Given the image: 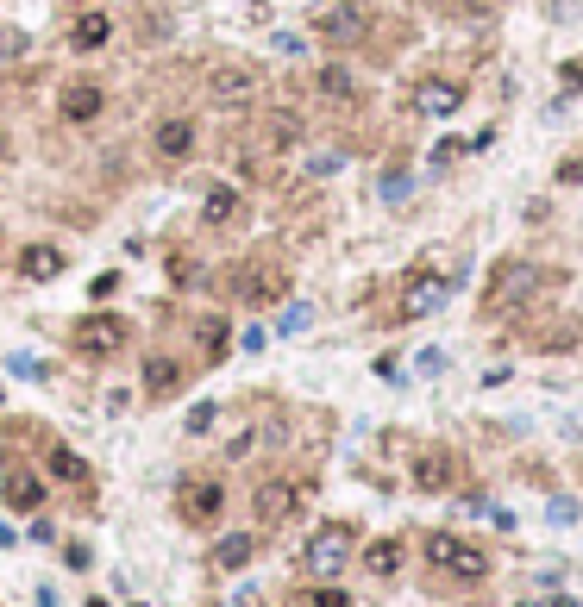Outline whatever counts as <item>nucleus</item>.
Returning <instances> with one entry per match:
<instances>
[{
    "instance_id": "nucleus-1",
    "label": "nucleus",
    "mask_w": 583,
    "mask_h": 607,
    "mask_svg": "<svg viewBox=\"0 0 583 607\" xmlns=\"http://www.w3.org/2000/svg\"><path fill=\"white\" fill-rule=\"evenodd\" d=\"M421 551H427V576L451 583V589H477V583H489V570H496V557H489L477 539H464V532H427Z\"/></svg>"
},
{
    "instance_id": "nucleus-2",
    "label": "nucleus",
    "mask_w": 583,
    "mask_h": 607,
    "mask_svg": "<svg viewBox=\"0 0 583 607\" xmlns=\"http://www.w3.org/2000/svg\"><path fill=\"white\" fill-rule=\"evenodd\" d=\"M546 282H552V276H546L540 263L502 257V263L489 269V288H483V320H508L515 307H533V294H540Z\"/></svg>"
},
{
    "instance_id": "nucleus-3",
    "label": "nucleus",
    "mask_w": 583,
    "mask_h": 607,
    "mask_svg": "<svg viewBox=\"0 0 583 607\" xmlns=\"http://www.w3.org/2000/svg\"><path fill=\"white\" fill-rule=\"evenodd\" d=\"M226 294H232L239 307H277V301L289 294V257H270V250L239 257V269L226 276Z\"/></svg>"
},
{
    "instance_id": "nucleus-4",
    "label": "nucleus",
    "mask_w": 583,
    "mask_h": 607,
    "mask_svg": "<svg viewBox=\"0 0 583 607\" xmlns=\"http://www.w3.org/2000/svg\"><path fill=\"white\" fill-rule=\"evenodd\" d=\"M351 557H358V526H351V520H326V526H314L307 545H301V570H307L314 583H332Z\"/></svg>"
},
{
    "instance_id": "nucleus-5",
    "label": "nucleus",
    "mask_w": 583,
    "mask_h": 607,
    "mask_svg": "<svg viewBox=\"0 0 583 607\" xmlns=\"http://www.w3.org/2000/svg\"><path fill=\"white\" fill-rule=\"evenodd\" d=\"M370 6H358V0H326V6H314V38L320 44H332V50H358V44H370Z\"/></svg>"
},
{
    "instance_id": "nucleus-6",
    "label": "nucleus",
    "mask_w": 583,
    "mask_h": 607,
    "mask_svg": "<svg viewBox=\"0 0 583 607\" xmlns=\"http://www.w3.org/2000/svg\"><path fill=\"white\" fill-rule=\"evenodd\" d=\"M207 101L214 107H258V95H264V69L258 63H239V57H220L214 69H207Z\"/></svg>"
},
{
    "instance_id": "nucleus-7",
    "label": "nucleus",
    "mask_w": 583,
    "mask_h": 607,
    "mask_svg": "<svg viewBox=\"0 0 583 607\" xmlns=\"http://www.w3.org/2000/svg\"><path fill=\"white\" fill-rule=\"evenodd\" d=\"M458 276H464V269H445V276H439L433 263L408 269V276H402V307H396V320H427V313H439V307L451 301Z\"/></svg>"
},
{
    "instance_id": "nucleus-8",
    "label": "nucleus",
    "mask_w": 583,
    "mask_h": 607,
    "mask_svg": "<svg viewBox=\"0 0 583 607\" xmlns=\"http://www.w3.org/2000/svg\"><path fill=\"white\" fill-rule=\"evenodd\" d=\"M301 501H307V483H301V476H264V483L251 488V520H258V532L289 526L295 513H301Z\"/></svg>"
},
{
    "instance_id": "nucleus-9",
    "label": "nucleus",
    "mask_w": 583,
    "mask_h": 607,
    "mask_svg": "<svg viewBox=\"0 0 583 607\" xmlns=\"http://www.w3.org/2000/svg\"><path fill=\"white\" fill-rule=\"evenodd\" d=\"M69 345H76L82 358H114V351L132 345V326H126L120 313H82V320L69 326Z\"/></svg>"
},
{
    "instance_id": "nucleus-10",
    "label": "nucleus",
    "mask_w": 583,
    "mask_h": 607,
    "mask_svg": "<svg viewBox=\"0 0 583 607\" xmlns=\"http://www.w3.org/2000/svg\"><path fill=\"white\" fill-rule=\"evenodd\" d=\"M176 513H182V526H214L220 513H226V488H220V476H182L176 483Z\"/></svg>"
},
{
    "instance_id": "nucleus-11",
    "label": "nucleus",
    "mask_w": 583,
    "mask_h": 607,
    "mask_svg": "<svg viewBox=\"0 0 583 607\" xmlns=\"http://www.w3.org/2000/svg\"><path fill=\"white\" fill-rule=\"evenodd\" d=\"M408 107L427 113V120H451V113L464 107V82H458V76H421V82L408 88Z\"/></svg>"
},
{
    "instance_id": "nucleus-12",
    "label": "nucleus",
    "mask_w": 583,
    "mask_h": 607,
    "mask_svg": "<svg viewBox=\"0 0 583 607\" xmlns=\"http://www.w3.org/2000/svg\"><path fill=\"white\" fill-rule=\"evenodd\" d=\"M101 113H107V88H101L95 76H76V82L57 88V120L88 125V120H101Z\"/></svg>"
},
{
    "instance_id": "nucleus-13",
    "label": "nucleus",
    "mask_w": 583,
    "mask_h": 607,
    "mask_svg": "<svg viewBox=\"0 0 583 607\" xmlns=\"http://www.w3.org/2000/svg\"><path fill=\"white\" fill-rule=\"evenodd\" d=\"M458 476H464V464H458L451 445H427V451L414 458V488H421V494H451Z\"/></svg>"
},
{
    "instance_id": "nucleus-14",
    "label": "nucleus",
    "mask_w": 583,
    "mask_h": 607,
    "mask_svg": "<svg viewBox=\"0 0 583 607\" xmlns=\"http://www.w3.org/2000/svg\"><path fill=\"white\" fill-rule=\"evenodd\" d=\"M301 131H307V120H301V113L270 107V113H258V150H295V144H301Z\"/></svg>"
},
{
    "instance_id": "nucleus-15",
    "label": "nucleus",
    "mask_w": 583,
    "mask_h": 607,
    "mask_svg": "<svg viewBox=\"0 0 583 607\" xmlns=\"http://www.w3.org/2000/svg\"><path fill=\"white\" fill-rule=\"evenodd\" d=\"M201 220H207V226H239V220H245V195H239L232 182H207V195H201Z\"/></svg>"
},
{
    "instance_id": "nucleus-16",
    "label": "nucleus",
    "mask_w": 583,
    "mask_h": 607,
    "mask_svg": "<svg viewBox=\"0 0 583 607\" xmlns=\"http://www.w3.org/2000/svg\"><path fill=\"white\" fill-rule=\"evenodd\" d=\"M150 150H157L163 163H182V157L195 150V120H157L150 125Z\"/></svg>"
},
{
    "instance_id": "nucleus-17",
    "label": "nucleus",
    "mask_w": 583,
    "mask_h": 607,
    "mask_svg": "<svg viewBox=\"0 0 583 607\" xmlns=\"http://www.w3.org/2000/svg\"><path fill=\"white\" fill-rule=\"evenodd\" d=\"M114 38V19H107V6H82L76 19H69V50H101Z\"/></svg>"
},
{
    "instance_id": "nucleus-18",
    "label": "nucleus",
    "mask_w": 583,
    "mask_h": 607,
    "mask_svg": "<svg viewBox=\"0 0 583 607\" xmlns=\"http://www.w3.org/2000/svg\"><path fill=\"white\" fill-rule=\"evenodd\" d=\"M63 269H69V257H63L57 244H25V250H19V276H25V282H57Z\"/></svg>"
},
{
    "instance_id": "nucleus-19",
    "label": "nucleus",
    "mask_w": 583,
    "mask_h": 607,
    "mask_svg": "<svg viewBox=\"0 0 583 607\" xmlns=\"http://www.w3.org/2000/svg\"><path fill=\"white\" fill-rule=\"evenodd\" d=\"M0 488H6V507H13V513H38V507H44V483H38L25 464H6V483Z\"/></svg>"
},
{
    "instance_id": "nucleus-20",
    "label": "nucleus",
    "mask_w": 583,
    "mask_h": 607,
    "mask_svg": "<svg viewBox=\"0 0 583 607\" xmlns=\"http://www.w3.org/2000/svg\"><path fill=\"white\" fill-rule=\"evenodd\" d=\"M314 95L332 101V107H358V76H351L345 63H326V69L314 76Z\"/></svg>"
},
{
    "instance_id": "nucleus-21",
    "label": "nucleus",
    "mask_w": 583,
    "mask_h": 607,
    "mask_svg": "<svg viewBox=\"0 0 583 607\" xmlns=\"http://www.w3.org/2000/svg\"><path fill=\"white\" fill-rule=\"evenodd\" d=\"M182 382H188V369L176 364V358H145V394H150V401L182 394Z\"/></svg>"
},
{
    "instance_id": "nucleus-22",
    "label": "nucleus",
    "mask_w": 583,
    "mask_h": 607,
    "mask_svg": "<svg viewBox=\"0 0 583 607\" xmlns=\"http://www.w3.org/2000/svg\"><path fill=\"white\" fill-rule=\"evenodd\" d=\"M402 557H408V545H402V539H370V545H364V570H370L377 583L402 576Z\"/></svg>"
},
{
    "instance_id": "nucleus-23",
    "label": "nucleus",
    "mask_w": 583,
    "mask_h": 607,
    "mask_svg": "<svg viewBox=\"0 0 583 607\" xmlns=\"http://www.w3.org/2000/svg\"><path fill=\"white\" fill-rule=\"evenodd\" d=\"M251 557H258V532H226V539L214 545V564H220V570H245Z\"/></svg>"
},
{
    "instance_id": "nucleus-24",
    "label": "nucleus",
    "mask_w": 583,
    "mask_h": 607,
    "mask_svg": "<svg viewBox=\"0 0 583 607\" xmlns=\"http://www.w3.org/2000/svg\"><path fill=\"white\" fill-rule=\"evenodd\" d=\"M44 470H50L57 483H88V464H82L69 445H50V451H44Z\"/></svg>"
},
{
    "instance_id": "nucleus-25",
    "label": "nucleus",
    "mask_w": 583,
    "mask_h": 607,
    "mask_svg": "<svg viewBox=\"0 0 583 607\" xmlns=\"http://www.w3.org/2000/svg\"><path fill=\"white\" fill-rule=\"evenodd\" d=\"M195 339H201L207 364H220V358H226V320H220V313H207V320L195 326Z\"/></svg>"
},
{
    "instance_id": "nucleus-26",
    "label": "nucleus",
    "mask_w": 583,
    "mask_h": 607,
    "mask_svg": "<svg viewBox=\"0 0 583 607\" xmlns=\"http://www.w3.org/2000/svg\"><path fill=\"white\" fill-rule=\"evenodd\" d=\"M169 276H176L182 288H201V282H207V269H201V263H195L188 250H176V257H169Z\"/></svg>"
},
{
    "instance_id": "nucleus-27",
    "label": "nucleus",
    "mask_w": 583,
    "mask_h": 607,
    "mask_svg": "<svg viewBox=\"0 0 583 607\" xmlns=\"http://www.w3.org/2000/svg\"><path fill=\"white\" fill-rule=\"evenodd\" d=\"M408 188H414V176H408V169H389V176L377 182V195H383V201H408Z\"/></svg>"
},
{
    "instance_id": "nucleus-28",
    "label": "nucleus",
    "mask_w": 583,
    "mask_h": 607,
    "mask_svg": "<svg viewBox=\"0 0 583 607\" xmlns=\"http://www.w3.org/2000/svg\"><path fill=\"white\" fill-rule=\"evenodd\" d=\"M496 0H439V13H451V19H483Z\"/></svg>"
},
{
    "instance_id": "nucleus-29",
    "label": "nucleus",
    "mask_w": 583,
    "mask_h": 607,
    "mask_svg": "<svg viewBox=\"0 0 583 607\" xmlns=\"http://www.w3.org/2000/svg\"><path fill=\"white\" fill-rule=\"evenodd\" d=\"M307 607H351V595H345V589H332V583H320V589L307 595Z\"/></svg>"
},
{
    "instance_id": "nucleus-30",
    "label": "nucleus",
    "mask_w": 583,
    "mask_h": 607,
    "mask_svg": "<svg viewBox=\"0 0 583 607\" xmlns=\"http://www.w3.org/2000/svg\"><path fill=\"white\" fill-rule=\"evenodd\" d=\"M13 57H25V32H19V25L0 32V63H13Z\"/></svg>"
},
{
    "instance_id": "nucleus-31",
    "label": "nucleus",
    "mask_w": 583,
    "mask_h": 607,
    "mask_svg": "<svg viewBox=\"0 0 583 607\" xmlns=\"http://www.w3.org/2000/svg\"><path fill=\"white\" fill-rule=\"evenodd\" d=\"M214 420H220V407H214V401H201V407H195V413H188V432H207V426H214Z\"/></svg>"
},
{
    "instance_id": "nucleus-32",
    "label": "nucleus",
    "mask_w": 583,
    "mask_h": 607,
    "mask_svg": "<svg viewBox=\"0 0 583 607\" xmlns=\"http://www.w3.org/2000/svg\"><path fill=\"white\" fill-rule=\"evenodd\" d=\"M114 288H120V276H114V269H101V276H95V282H88V294H95V301H107V294H114Z\"/></svg>"
},
{
    "instance_id": "nucleus-33",
    "label": "nucleus",
    "mask_w": 583,
    "mask_h": 607,
    "mask_svg": "<svg viewBox=\"0 0 583 607\" xmlns=\"http://www.w3.org/2000/svg\"><path fill=\"white\" fill-rule=\"evenodd\" d=\"M521 607H583V602H578V595H527Z\"/></svg>"
},
{
    "instance_id": "nucleus-34",
    "label": "nucleus",
    "mask_w": 583,
    "mask_h": 607,
    "mask_svg": "<svg viewBox=\"0 0 583 607\" xmlns=\"http://www.w3.org/2000/svg\"><path fill=\"white\" fill-rule=\"evenodd\" d=\"M264 339H270L264 326H245V332H239V345H245V351H264Z\"/></svg>"
},
{
    "instance_id": "nucleus-35",
    "label": "nucleus",
    "mask_w": 583,
    "mask_h": 607,
    "mask_svg": "<svg viewBox=\"0 0 583 607\" xmlns=\"http://www.w3.org/2000/svg\"><path fill=\"white\" fill-rule=\"evenodd\" d=\"M559 182H583V157H565V163H559Z\"/></svg>"
},
{
    "instance_id": "nucleus-36",
    "label": "nucleus",
    "mask_w": 583,
    "mask_h": 607,
    "mask_svg": "<svg viewBox=\"0 0 583 607\" xmlns=\"http://www.w3.org/2000/svg\"><path fill=\"white\" fill-rule=\"evenodd\" d=\"M6 157H13V138H6V131H0V163H6Z\"/></svg>"
},
{
    "instance_id": "nucleus-37",
    "label": "nucleus",
    "mask_w": 583,
    "mask_h": 607,
    "mask_svg": "<svg viewBox=\"0 0 583 607\" xmlns=\"http://www.w3.org/2000/svg\"><path fill=\"white\" fill-rule=\"evenodd\" d=\"M0 401H6V394H0Z\"/></svg>"
}]
</instances>
